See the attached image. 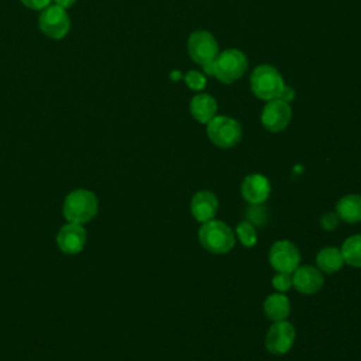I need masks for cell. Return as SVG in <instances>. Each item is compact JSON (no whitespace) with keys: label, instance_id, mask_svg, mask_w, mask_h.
Listing matches in <instances>:
<instances>
[{"label":"cell","instance_id":"cell-1","mask_svg":"<svg viewBox=\"0 0 361 361\" xmlns=\"http://www.w3.org/2000/svg\"><path fill=\"white\" fill-rule=\"evenodd\" d=\"M199 241L204 250L212 254H226L235 244L234 231L220 220H209L202 223L199 228Z\"/></svg>","mask_w":361,"mask_h":361},{"label":"cell","instance_id":"cell-2","mask_svg":"<svg viewBox=\"0 0 361 361\" xmlns=\"http://www.w3.org/2000/svg\"><path fill=\"white\" fill-rule=\"evenodd\" d=\"M97 197L86 189L71 192L63 202V216L71 223L83 224L90 221L97 213Z\"/></svg>","mask_w":361,"mask_h":361},{"label":"cell","instance_id":"cell-3","mask_svg":"<svg viewBox=\"0 0 361 361\" xmlns=\"http://www.w3.org/2000/svg\"><path fill=\"white\" fill-rule=\"evenodd\" d=\"M250 85L252 93L265 102L279 99L285 86L281 73L271 65L257 66L251 73Z\"/></svg>","mask_w":361,"mask_h":361},{"label":"cell","instance_id":"cell-4","mask_svg":"<svg viewBox=\"0 0 361 361\" xmlns=\"http://www.w3.org/2000/svg\"><path fill=\"white\" fill-rule=\"evenodd\" d=\"M212 65L213 76H216L223 83H233L247 71L248 62L241 51L226 49L214 58Z\"/></svg>","mask_w":361,"mask_h":361},{"label":"cell","instance_id":"cell-5","mask_svg":"<svg viewBox=\"0 0 361 361\" xmlns=\"http://www.w3.org/2000/svg\"><path fill=\"white\" fill-rule=\"evenodd\" d=\"M206 126L209 140L220 148H231L241 140V126L231 117L214 116Z\"/></svg>","mask_w":361,"mask_h":361},{"label":"cell","instance_id":"cell-6","mask_svg":"<svg viewBox=\"0 0 361 361\" xmlns=\"http://www.w3.org/2000/svg\"><path fill=\"white\" fill-rule=\"evenodd\" d=\"M268 259L276 272L292 274L299 267L300 254L293 243L288 240H279L272 244Z\"/></svg>","mask_w":361,"mask_h":361},{"label":"cell","instance_id":"cell-7","mask_svg":"<svg viewBox=\"0 0 361 361\" xmlns=\"http://www.w3.org/2000/svg\"><path fill=\"white\" fill-rule=\"evenodd\" d=\"M186 47L190 58L202 66L213 62L214 58L219 55L217 41L209 31L192 32Z\"/></svg>","mask_w":361,"mask_h":361},{"label":"cell","instance_id":"cell-8","mask_svg":"<svg viewBox=\"0 0 361 361\" xmlns=\"http://www.w3.org/2000/svg\"><path fill=\"white\" fill-rule=\"evenodd\" d=\"M295 337H296L295 327L286 319L274 322L267 331L265 347L271 354L282 355L292 348Z\"/></svg>","mask_w":361,"mask_h":361},{"label":"cell","instance_id":"cell-9","mask_svg":"<svg viewBox=\"0 0 361 361\" xmlns=\"http://www.w3.org/2000/svg\"><path fill=\"white\" fill-rule=\"evenodd\" d=\"M38 21L41 31L54 39L63 38L71 28V21L65 8L56 4L45 7L39 14Z\"/></svg>","mask_w":361,"mask_h":361},{"label":"cell","instance_id":"cell-10","mask_svg":"<svg viewBox=\"0 0 361 361\" xmlns=\"http://www.w3.org/2000/svg\"><path fill=\"white\" fill-rule=\"evenodd\" d=\"M290 117L292 110L289 103L281 99H274L267 102V104L264 106L261 113V123L265 130L271 133H279L288 127Z\"/></svg>","mask_w":361,"mask_h":361},{"label":"cell","instance_id":"cell-11","mask_svg":"<svg viewBox=\"0 0 361 361\" xmlns=\"http://www.w3.org/2000/svg\"><path fill=\"white\" fill-rule=\"evenodd\" d=\"M271 193V183L262 173H250L241 182V195L251 204L264 203Z\"/></svg>","mask_w":361,"mask_h":361},{"label":"cell","instance_id":"cell-12","mask_svg":"<svg viewBox=\"0 0 361 361\" xmlns=\"http://www.w3.org/2000/svg\"><path fill=\"white\" fill-rule=\"evenodd\" d=\"M292 274L293 288L300 293L312 295L323 288L324 278L319 268H314L312 265H303L298 267Z\"/></svg>","mask_w":361,"mask_h":361},{"label":"cell","instance_id":"cell-13","mask_svg":"<svg viewBox=\"0 0 361 361\" xmlns=\"http://www.w3.org/2000/svg\"><path fill=\"white\" fill-rule=\"evenodd\" d=\"M56 243L65 254H78L86 244V231L82 224L68 223L58 231Z\"/></svg>","mask_w":361,"mask_h":361},{"label":"cell","instance_id":"cell-14","mask_svg":"<svg viewBox=\"0 0 361 361\" xmlns=\"http://www.w3.org/2000/svg\"><path fill=\"white\" fill-rule=\"evenodd\" d=\"M219 209V200L210 190H199L190 200V212L195 220L204 223L214 219Z\"/></svg>","mask_w":361,"mask_h":361},{"label":"cell","instance_id":"cell-15","mask_svg":"<svg viewBox=\"0 0 361 361\" xmlns=\"http://www.w3.org/2000/svg\"><path fill=\"white\" fill-rule=\"evenodd\" d=\"M190 114L202 124H207L217 113V103L213 96L207 93H197L190 100Z\"/></svg>","mask_w":361,"mask_h":361},{"label":"cell","instance_id":"cell-16","mask_svg":"<svg viewBox=\"0 0 361 361\" xmlns=\"http://www.w3.org/2000/svg\"><path fill=\"white\" fill-rule=\"evenodd\" d=\"M336 213L340 220L345 223H360L361 221V196L355 193L345 195L338 199L336 204Z\"/></svg>","mask_w":361,"mask_h":361},{"label":"cell","instance_id":"cell-17","mask_svg":"<svg viewBox=\"0 0 361 361\" xmlns=\"http://www.w3.org/2000/svg\"><path fill=\"white\" fill-rule=\"evenodd\" d=\"M264 313L272 322L285 320L290 313V303L283 293H272L264 302Z\"/></svg>","mask_w":361,"mask_h":361},{"label":"cell","instance_id":"cell-18","mask_svg":"<svg viewBox=\"0 0 361 361\" xmlns=\"http://www.w3.org/2000/svg\"><path fill=\"white\" fill-rule=\"evenodd\" d=\"M316 264L320 271H323L326 274H334L343 267L344 259H343L341 251L338 248L326 247L317 252Z\"/></svg>","mask_w":361,"mask_h":361},{"label":"cell","instance_id":"cell-19","mask_svg":"<svg viewBox=\"0 0 361 361\" xmlns=\"http://www.w3.org/2000/svg\"><path fill=\"white\" fill-rule=\"evenodd\" d=\"M340 251L345 264L354 268H361V235L360 234L348 237L343 243Z\"/></svg>","mask_w":361,"mask_h":361},{"label":"cell","instance_id":"cell-20","mask_svg":"<svg viewBox=\"0 0 361 361\" xmlns=\"http://www.w3.org/2000/svg\"><path fill=\"white\" fill-rule=\"evenodd\" d=\"M235 234L240 240V243L250 248V247H254L257 244V231H255V227L251 221L248 220H243L237 224L235 227Z\"/></svg>","mask_w":361,"mask_h":361},{"label":"cell","instance_id":"cell-21","mask_svg":"<svg viewBox=\"0 0 361 361\" xmlns=\"http://www.w3.org/2000/svg\"><path fill=\"white\" fill-rule=\"evenodd\" d=\"M272 286L283 293V292H288L292 286H293V281H292V275L290 274H286V272H276L274 276H272Z\"/></svg>","mask_w":361,"mask_h":361},{"label":"cell","instance_id":"cell-22","mask_svg":"<svg viewBox=\"0 0 361 361\" xmlns=\"http://www.w3.org/2000/svg\"><path fill=\"white\" fill-rule=\"evenodd\" d=\"M185 83L188 85L189 89L197 92V90H202L206 86V79H204V76L200 72L189 71L185 75Z\"/></svg>","mask_w":361,"mask_h":361},{"label":"cell","instance_id":"cell-23","mask_svg":"<svg viewBox=\"0 0 361 361\" xmlns=\"http://www.w3.org/2000/svg\"><path fill=\"white\" fill-rule=\"evenodd\" d=\"M247 217L248 221L254 224H264V221H267V213L259 204H251L247 210Z\"/></svg>","mask_w":361,"mask_h":361},{"label":"cell","instance_id":"cell-24","mask_svg":"<svg viewBox=\"0 0 361 361\" xmlns=\"http://www.w3.org/2000/svg\"><path fill=\"white\" fill-rule=\"evenodd\" d=\"M338 221H340V219H338L337 213H326V214H323L322 219H320L322 227H323L324 230H327V231L336 228L337 224H338Z\"/></svg>","mask_w":361,"mask_h":361},{"label":"cell","instance_id":"cell-25","mask_svg":"<svg viewBox=\"0 0 361 361\" xmlns=\"http://www.w3.org/2000/svg\"><path fill=\"white\" fill-rule=\"evenodd\" d=\"M25 7L31 10H44L52 0H20Z\"/></svg>","mask_w":361,"mask_h":361},{"label":"cell","instance_id":"cell-26","mask_svg":"<svg viewBox=\"0 0 361 361\" xmlns=\"http://www.w3.org/2000/svg\"><path fill=\"white\" fill-rule=\"evenodd\" d=\"M293 97H295V92H293V89H292V87H289V86H283V90H282V93H281L279 99H281V100H283V102H286V103H289V102H292V100H293Z\"/></svg>","mask_w":361,"mask_h":361},{"label":"cell","instance_id":"cell-27","mask_svg":"<svg viewBox=\"0 0 361 361\" xmlns=\"http://www.w3.org/2000/svg\"><path fill=\"white\" fill-rule=\"evenodd\" d=\"M54 1H55V4H56V6H59V7H62V8H68V7L73 6L76 0H54Z\"/></svg>","mask_w":361,"mask_h":361}]
</instances>
